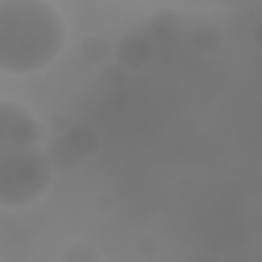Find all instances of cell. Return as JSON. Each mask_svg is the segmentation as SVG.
<instances>
[{
  "label": "cell",
  "instance_id": "6da1fadb",
  "mask_svg": "<svg viewBox=\"0 0 262 262\" xmlns=\"http://www.w3.org/2000/svg\"><path fill=\"white\" fill-rule=\"evenodd\" d=\"M66 49V20L49 0H0V74H41Z\"/></svg>",
  "mask_w": 262,
  "mask_h": 262
},
{
  "label": "cell",
  "instance_id": "7a4b0ae2",
  "mask_svg": "<svg viewBox=\"0 0 262 262\" xmlns=\"http://www.w3.org/2000/svg\"><path fill=\"white\" fill-rule=\"evenodd\" d=\"M49 156L41 147H4L0 151V209H25L49 188Z\"/></svg>",
  "mask_w": 262,
  "mask_h": 262
},
{
  "label": "cell",
  "instance_id": "3957f363",
  "mask_svg": "<svg viewBox=\"0 0 262 262\" xmlns=\"http://www.w3.org/2000/svg\"><path fill=\"white\" fill-rule=\"evenodd\" d=\"M4 147H41L37 115L12 98H0V151Z\"/></svg>",
  "mask_w": 262,
  "mask_h": 262
}]
</instances>
